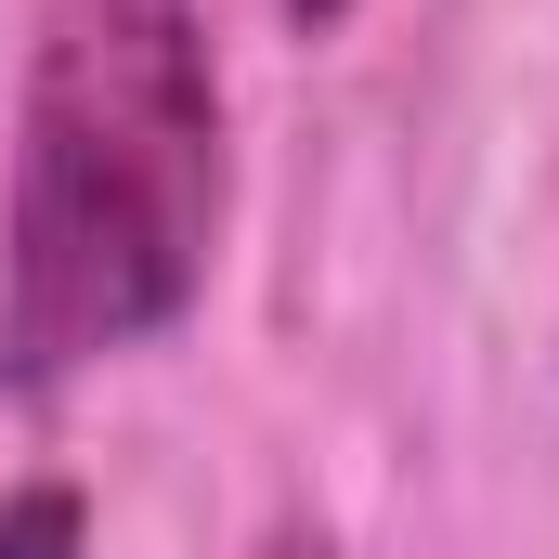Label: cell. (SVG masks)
I'll list each match as a JSON object with an SVG mask.
<instances>
[{
	"label": "cell",
	"mask_w": 559,
	"mask_h": 559,
	"mask_svg": "<svg viewBox=\"0 0 559 559\" xmlns=\"http://www.w3.org/2000/svg\"><path fill=\"white\" fill-rule=\"evenodd\" d=\"M222 248V66L182 0H66L0 209V391H66L195 312Z\"/></svg>",
	"instance_id": "1"
},
{
	"label": "cell",
	"mask_w": 559,
	"mask_h": 559,
	"mask_svg": "<svg viewBox=\"0 0 559 559\" xmlns=\"http://www.w3.org/2000/svg\"><path fill=\"white\" fill-rule=\"evenodd\" d=\"M0 559H79V495H0Z\"/></svg>",
	"instance_id": "2"
},
{
	"label": "cell",
	"mask_w": 559,
	"mask_h": 559,
	"mask_svg": "<svg viewBox=\"0 0 559 559\" xmlns=\"http://www.w3.org/2000/svg\"><path fill=\"white\" fill-rule=\"evenodd\" d=\"M286 26H299V39H325V26H352V0H286Z\"/></svg>",
	"instance_id": "3"
},
{
	"label": "cell",
	"mask_w": 559,
	"mask_h": 559,
	"mask_svg": "<svg viewBox=\"0 0 559 559\" xmlns=\"http://www.w3.org/2000/svg\"><path fill=\"white\" fill-rule=\"evenodd\" d=\"M274 559H325V534H286V547H274Z\"/></svg>",
	"instance_id": "4"
}]
</instances>
